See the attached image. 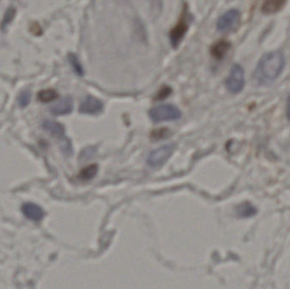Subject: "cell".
I'll use <instances>...</instances> for the list:
<instances>
[{"label":"cell","instance_id":"cell-1","mask_svg":"<svg viewBox=\"0 0 290 289\" xmlns=\"http://www.w3.org/2000/svg\"><path fill=\"white\" fill-rule=\"evenodd\" d=\"M285 65V56L281 51L267 53L258 62L255 77L261 82H273L281 75Z\"/></svg>","mask_w":290,"mask_h":289},{"label":"cell","instance_id":"cell-2","mask_svg":"<svg viewBox=\"0 0 290 289\" xmlns=\"http://www.w3.org/2000/svg\"><path fill=\"white\" fill-rule=\"evenodd\" d=\"M150 119L155 122L178 120L182 116L181 111L173 105H161L156 106L149 112Z\"/></svg>","mask_w":290,"mask_h":289},{"label":"cell","instance_id":"cell-3","mask_svg":"<svg viewBox=\"0 0 290 289\" xmlns=\"http://www.w3.org/2000/svg\"><path fill=\"white\" fill-rule=\"evenodd\" d=\"M245 83L244 70L240 64L232 65L230 73L226 80V88L232 94H238L243 90Z\"/></svg>","mask_w":290,"mask_h":289},{"label":"cell","instance_id":"cell-4","mask_svg":"<svg viewBox=\"0 0 290 289\" xmlns=\"http://www.w3.org/2000/svg\"><path fill=\"white\" fill-rule=\"evenodd\" d=\"M240 25V13L237 9H229L221 15L217 23V30L223 33L234 32Z\"/></svg>","mask_w":290,"mask_h":289},{"label":"cell","instance_id":"cell-5","mask_svg":"<svg viewBox=\"0 0 290 289\" xmlns=\"http://www.w3.org/2000/svg\"><path fill=\"white\" fill-rule=\"evenodd\" d=\"M174 149H175V144L168 143L153 150L148 156L147 163L150 167H154V168L161 167L163 164L168 161L171 155H173Z\"/></svg>","mask_w":290,"mask_h":289},{"label":"cell","instance_id":"cell-6","mask_svg":"<svg viewBox=\"0 0 290 289\" xmlns=\"http://www.w3.org/2000/svg\"><path fill=\"white\" fill-rule=\"evenodd\" d=\"M188 8L184 7L181 13V16L179 18L178 21L176 26H174L170 33L171 43L173 47L176 48L181 42L186 32L188 31Z\"/></svg>","mask_w":290,"mask_h":289},{"label":"cell","instance_id":"cell-7","mask_svg":"<svg viewBox=\"0 0 290 289\" xmlns=\"http://www.w3.org/2000/svg\"><path fill=\"white\" fill-rule=\"evenodd\" d=\"M104 107L100 100L93 96H86L80 105L79 111L82 114L94 115L101 112Z\"/></svg>","mask_w":290,"mask_h":289},{"label":"cell","instance_id":"cell-8","mask_svg":"<svg viewBox=\"0 0 290 289\" xmlns=\"http://www.w3.org/2000/svg\"><path fill=\"white\" fill-rule=\"evenodd\" d=\"M73 107L72 99L70 97H65L56 105H53L50 109V111L55 116H64V115L70 114L73 110Z\"/></svg>","mask_w":290,"mask_h":289},{"label":"cell","instance_id":"cell-9","mask_svg":"<svg viewBox=\"0 0 290 289\" xmlns=\"http://www.w3.org/2000/svg\"><path fill=\"white\" fill-rule=\"evenodd\" d=\"M22 210H23V213L25 214V216L28 217L29 219L32 220V221L38 222L44 217V212H43L41 208L38 206V205H33V204H30L29 203V204L24 205L23 207H22Z\"/></svg>","mask_w":290,"mask_h":289},{"label":"cell","instance_id":"cell-10","mask_svg":"<svg viewBox=\"0 0 290 289\" xmlns=\"http://www.w3.org/2000/svg\"><path fill=\"white\" fill-rule=\"evenodd\" d=\"M231 47V44L226 40H220L211 47V53L215 58L221 59L226 56V54L229 52V49Z\"/></svg>","mask_w":290,"mask_h":289},{"label":"cell","instance_id":"cell-11","mask_svg":"<svg viewBox=\"0 0 290 289\" xmlns=\"http://www.w3.org/2000/svg\"><path fill=\"white\" fill-rule=\"evenodd\" d=\"M43 127L55 137H63L64 136V127L59 123L53 120H44Z\"/></svg>","mask_w":290,"mask_h":289},{"label":"cell","instance_id":"cell-12","mask_svg":"<svg viewBox=\"0 0 290 289\" xmlns=\"http://www.w3.org/2000/svg\"><path fill=\"white\" fill-rule=\"evenodd\" d=\"M285 2L282 0H268L261 6V11L270 15L279 11L285 5Z\"/></svg>","mask_w":290,"mask_h":289},{"label":"cell","instance_id":"cell-13","mask_svg":"<svg viewBox=\"0 0 290 289\" xmlns=\"http://www.w3.org/2000/svg\"><path fill=\"white\" fill-rule=\"evenodd\" d=\"M97 172H98V167L96 165H91L88 167H85L84 169L82 170V172L80 173V178L82 180H89V179L93 178L94 175H96Z\"/></svg>","mask_w":290,"mask_h":289},{"label":"cell","instance_id":"cell-14","mask_svg":"<svg viewBox=\"0 0 290 289\" xmlns=\"http://www.w3.org/2000/svg\"><path fill=\"white\" fill-rule=\"evenodd\" d=\"M57 96H58V94L56 93V91L53 90V89L43 90L38 94V99L44 103L53 101V100H56Z\"/></svg>","mask_w":290,"mask_h":289},{"label":"cell","instance_id":"cell-15","mask_svg":"<svg viewBox=\"0 0 290 289\" xmlns=\"http://www.w3.org/2000/svg\"><path fill=\"white\" fill-rule=\"evenodd\" d=\"M68 58H69V61H70V64L72 65L75 72L77 75H79V76H82L84 73V71H83V69H82V65L80 64L77 57L74 54H70Z\"/></svg>","mask_w":290,"mask_h":289},{"label":"cell","instance_id":"cell-16","mask_svg":"<svg viewBox=\"0 0 290 289\" xmlns=\"http://www.w3.org/2000/svg\"><path fill=\"white\" fill-rule=\"evenodd\" d=\"M31 100V93L29 90H25L21 92L19 95V104L21 107H26Z\"/></svg>","mask_w":290,"mask_h":289},{"label":"cell","instance_id":"cell-17","mask_svg":"<svg viewBox=\"0 0 290 289\" xmlns=\"http://www.w3.org/2000/svg\"><path fill=\"white\" fill-rule=\"evenodd\" d=\"M171 93H172V89L169 87H167V86H164V87H162L161 88V90L159 91L158 94L156 95V99L157 100H162V99H165V98H167L168 95H170Z\"/></svg>","mask_w":290,"mask_h":289},{"label":"cell","instance_id":"cell-18","mask_svg":"<svg viewBox=\"0 0 290 289\" xmlns=\"http://www.w3.org/2000/svg\"><path fill=\"white\" fill-rule=\"evenodd\" d=\"M251 210H255L250 205H243V207H241L240 214H243V216H249L250 214L254 213L255 211H251Z\"/></svg>","mask_w":290,"mask_h":289},{"label":"cell","instance_id":"cell-19","mask_svg":"<svg viewBox=\"0 0 290 289\" xmlns=\"http://www.w3.org/2000/svg\"><path fill=\"white\" fill-rule=\"evenodd\" d=\"M165 135H167V130L165 131L164 129H161V130H160V131H155L154 137H156L157 138H161V136H165Z\"/></svg>","mask_w":290,"mask_h":289},{"label":"cell","instance_id":"cell-20","mask_svg":"<svg viewBox=\"0 0 290 289\" xmlns=\"http://www.w3.org/2000/svg\"><path fill=\"white\" fill-rule=\"evenodd\" d=\"M286 116L288 120H290V95L288 98L287 105H286Z\"/></svg>","mask_w":290,"mask_h":289}]
</instances>
